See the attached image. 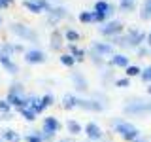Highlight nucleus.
I'll return each instance as SVG.
<instances>
[{
    "label": "nucleus",
    "mask_w": 151,
    "mask_h": 142,
    "mask_svg": "<svg viewBox=\"0 0 151 142\" xmlns=\"http://www.w3.org/2000/svg\"><path fill=\"white\" fill-rule=\"evenodd\" d=\"M6 101L9 102L12 108H28V101H27V91H25V85L21 82H12L8 87V95H6Z\"/></svg>",
    "instance_id": "nucleus-1"
},
{
    "label": "nucleus",
    "mask_w": 151,
    "mask_h": 142,
    "mask_svg": "<svg viewBox=\"0 0 151 142\" xmlns=\"http://www.w3.org/2000/svg\"><path fill=\"white\" fill-rule=\"evenodd\" d=\"M111 129L115 135H119L125 142H130L134 138H138L140 136V129L134 125V123L127 121V120H121V117H117V120H111Z\"/></svg>",
    "instance_id": "nucleus-2"
},
{
    "label": "nucleus",
    "mask_w": 151,
    "mask_h": 142,
    "mask_svg": "<svg viewBox=\"0 0 151 142\" xmlns=\"http://www.w3.org/2000/svg\"><path fill=\"white\" fill-rule=\"evenodd\" d=\"M9 32L15 34L19 40L23 42H30V44H38L40 42V36L32 27L25 25V23H9Z\"/></svg>",
    "instance_id": "nucleus-3"
},
{
    "label": "nucleus",
    "mask_w": 151,
    "mask_h": 142,
    "mask_svg": "<svg viewBox=\"0 0 151 142\" xmlns=\"http://www.w3.org/2000/svg\"><path fill=\"white\" fill-rule=\"evenodd\" d=\"M151 112V101H142V99H129L127 104L123 106V114L125 116H144V114Z\"/></svg>",
    "instance_id": "nucleus-4"
},
{
    "label": "nucleus",
    "mask_w": 151,
    "mask_h": 142,
    "mask_svg": "<svg viewBox=\"0 0 151 142\" xmlns=\"http://www.w3.org/2000/svg\"><path fill=\"white\" fill-rule=\"evenodd\" d=\"M98 32H100L102 36H117V34H121L123 32V23L119 21V19H113V21H106V23H102L100 27H98Z\"/></svg>",
    "instance_id": "nucleus-5"
},
{
    "label": "nucleus",
    "mask_w": 151,
    "mask_h": 142,
    "mask_svg": "<svg viewBox=\"0 0 151 142\" xmlns=\"http://www.w3.org/2000/svg\"><path fill=\"white\" fill-rule=\"evenodd\" d=\"M53 4L49 2V0H25L23 2V8H27L30 13H47L51 9Z\"/></svg>",
    "instance_id": "nucleus-6"
},
{
    "label": "nucleus",
    "mask_w": 151,
    "mask_h": 142,
    "mask_svg": "<svg viewBox=\"0 0 151 142\" xmlns=\"http://www.w3.org/2000/svg\"><path fill=\"white\" fill-rule=\"evenodd\" d=\"M66 17H68V9L64 6H51V9L47 12V25L55 27Z\"/></svg>",
    "instance_id": "nucleus-7"
},
{
    "label": "nucleus",
    "mask_w": 151,
    "mask_h": 142,
    "mask_svg": "<svg viewBox=\"0 0 151 142\" xmlns=\"http://www.w3.org/2000/svg\"><path fill=\"white\" fill-rule=\"evenodd\" d=\"M78 108H81V110H87V112H104L108 108V104H104L100 101H96V99H79L78 101Z\"/></svg>",
    "instance_id": "nucleus-8"
},
{
    "label": "nucleus",
    "mask_w": 151,
    "mask_h": 142,
    "mask_svg": "<svg viewBox=\"0 0 151 142\" xmlns=\"http://www.w3.org/2000/svg\"><path fill=\"white\" fill-rule=\"evenodd\" d=\"M23 59H25V63L28 64H42L47 61V55L45 51L38 49V47H32V49H27L25 53H23Z\"/></svg>",
    "instance_id": "nucleus-9"
},
{
    "label": "nucleus",
    "mask_w": 151,
    "mask_h": 142,
    "mask_svg": "<svg viewBox=\"0 0 151 142\" xmlns=\"http://www.w3.org/2000/svg\"><path fill=\"white\" fill-rule=\"evenodd\" d=\"M125 38H127V47H140L145 42L147 34L138 30V28H130V30L125 34Z\"/></svg>",
    "instance_id": "nucleus-10"
},
{
    "label": "nucleus",
    "mask_w": 151,
    "mask_h": 142,
    "mask_svg": "<svg viewBox=\"0 0 151 142\" xmlns=\"http://www.w3.org/2000/svg\"><path fill=\"white\" fill-rule=\"evenodd\" d=\"M89 51H93V53H96V55H100V57H111L113 53H115L113 44H110V42H98V40H94L93 44H91Z\"/></svg>",
    "instance_id": "nucleus-11"
},
{
    "label": "nucleus",
    "mask_w": 151,
    "mask_h": 142,
    "mask_svg": "<svg viewBox=\"0 0 151 142\" xmlns=\"http://www.w3.org/2000/svg\"><path fill=\"white\" fill-rule=\"evenodd\" d=\"M85 136H87L91 142H98V140H102L104 136H106V133L102 131V127L98 125V123L89 121L87 125H85Z\"/></svg>",
    "instance_id": "nucleus-12"
},
{
    "label": "nucleus",
    "mask_w": 151,
    "mask_h": 142,
    "mask_svg": "<svg viewBox=\"0 0 151 142\" xmlns=\"http://www.w3.org/2000/svg\"><path fill=\"white\" fill-rule=\"evenodd\" d=\"M70 80H72V85L76 87L78 93H87L89 91V82L79 70H72V72H70Z\"/></svg>",
    "instance_id": "nucleus-13"
},
{
    "label": "nucleus",
    "mask_w": 151,
    "mask_h": 142,
    "mask_svg": "<svg viewBox=\"0 0 151 142\" xmlns=\"http://www.w3.org/2000/svg\"><path fill=\"white\" fill-rule=\"evenodd\" d=\"M42 131L47 133V135H51V136H55L57 133L60 131V121H59V117H55V116L44 117V121H42Z\"/></svg>",
    "instance_id": "nucleus-14"
},
{
    "label": "nucleus",
    "mask_w": 151,
    "mask_h": 142,
    "mask_svg": "<svg viewBox=\"0 0 151 142\" xmlns=\"http://www.w3.org/2000/svg\"><path fill=\"white\" fill-rule=\"evenodd\" d=\"M15 53H25V47L21 44H12V42H2L0 44V57H9L12 59Z\"/></svg>",
    "instance_id": "nucleus-15"
},
{
    "label": "nucleus",
    "mask_w": 151,
    "mask_h": 142,
    "mask_svg": "<svg viewBox=\"0 0 151 142\" xmlns=\"http://www.w3.org/2000/svg\"><path fill=\"white\" fill-rule=\"evenodd\" d=\"M0 64H2V68L6 70L8 74H12V76L19 74V64L13 59H9V57H0Z\"/></svg>",
    "instance_id": "nucleus-16"
},
{
    "label": "nucleus",
    "mask_w": 151,
    "mask_h": 142,
    "mask_svg": "<svg viewBox=\"0 0 151 142\" xmlns=\"http://www.w3.org/2000/svg\"><path fill=\"white\" fill-rule=\"evenodd\" d=\"M63 32L60 30H53L51 32V36H49V47L53 51H60L63 49Z\"/></svg>",
    "instance_id": "nucleus-17"
},
{
    "label": "nucleus",
    "mask_w": 151,
    "mask_h": 142,
    "mask_svg": "<svg viewBox=\"0 0 151 142\" xmlns=\"http://www.w3.org/2000/svg\"><path fill=\"white\" fill-rule=\"evenodd\" d=\"M110 63H111V66H117V68H127L130 64V59L125 53H113Z\"/></svg>",
    "instance_id": "nucleus-18"
},
{
    "label": "nucleus",
    "mask_w": 151,
    "mask_h": 142,
    "mask_svg": "<svg viewBox=\"0 0 151 142\" xmlns=\"http://www.w3.org/2000/svg\"><path fill=\"white\" fill-rule=\"evenodd\" d=\"M93 12H102V13H108V15H111L113 12H115V6L110 2H106V0H96L94 2V9Z\"/></svg>",
    "instance_id": "nucleus-19"
},
{
    "label": "nucleus",
    "mask_w": 151,
    "mask_h": 142,
    "mask_svg": "<svg viewBox=\"0 0 151 142\" xmlns=\"http://www.w3.org/2000/svg\"><path fill=\"white\" fill-rule=\"evenodd\" d=\"M78 101L79 97H76L74 93H66L63 97V108L64 110H74V108H78Z\"/></svg>",
    "instance_id": "nucleus-20"
},
{
    "label": "nucleus",
    "mask_w": 151,
    "mask_h": 142,
    "mask_svg": "<svg viewBox=\"0 0 151 142\" xmlns=\"http://www.w3.org/2000/svg\"><path fill=\"white\" fill-rule=\"evenodd\" d=\"M0 138L4 142H21V135L13 129H4V131H0Z\"/></svg>",
    "instance_id": "nucleus-21"
},
{
    "label": "nucleus",
    "mask_w": 151,
    "mask_h": 142,
    "mask_svg": "<svg viewBox=\"0 0 151 142\" xmlns=\"http://www.w3.org/2000/svg\"><path fill=\"white\" fill-rule=\"evenodd\" d=\"M68 53L76 59V63H81V61H85V49L78 47L76 44H68Z\"/></svg>",
    "instance_id": "nucleus-22"
},
{
    "label": "nucleus",
    "mask_w": 151,
    "mask_h": 142,
    "mask_svg": "<svg viewBox=\"0 0 151 142\" xmlns=\"http://www.w3.org/2000/svg\"><path fill=\"white\" fill-rule=\"evenodd\" d=\"M66 129H68V133L72 136H78V135L83 133V125L79 121H76V120H68V121H66Z\"/></svg>",
    "instance_id": "nucleus-23"
},
{
    "label": "nucleus",
    "mask_w": 151,
    "mask_h": 142,
    "mask_svg": "<svg viewBox=\"0 0 151 142\" xmlns=\"http://www.w3.org/2000/svg\"><path fill=\"white\" fill-rule=\"evenodd\" d=\"M140 19L142 21H149L151 19V0H144L140 6Z\"/></svg>",
    "instance_id": "nucleus-24"
},
{
    "label": "nucleus",
    "mask_w": 151,
    "mask_h": 142,
    "mask_svg": "<svg viewBox=\"0 0 151 142\" xmlns=\"http://www.w3.org/2000/svg\"><path fill=\"white\" fill-rule=\"evenodd\" d=\"M119 12L123 13H130V12H134V8H136V0H119Z\"/></svg>",
    "instance_id": "nucleus-25"
},
{
    "label": "nucleus",
    "mask_w": 151,
    "mask_h": 142,
    "mask_svg": "<svg viewBox=\"0 0 151 142\" xmlns=\"http://www.w3.org/2000/svg\"><path fill=\"white\" fill-rule=\"evenodd\" d=\"M63 36L66 38V42H70V44H74V42H78L79 40V32L78 30H74L72 27H68V28H64V32H63Z\"/></svg>",
    "instance_id": "nucleus-26"
},
{
    "label": "nucleus",
    "mask_w": 151,
    "mask_h": 142,
    "mask_svg": "<svg viewBox=\"0 0 151 142\" xmlns=\"http://www.w3.org/2000/svg\"><path fill=\"white\" fill-rule=\"evenodd\" d=\"M40 102H42V106H44V108L53 106V104H55V95H53V93H45V95H42V97H40Z\"/></svg>",
    "instance_id": "nucleus-27"
},
{
    "label": "nucleus",
    "mask_w": 151,
    "mask_h": 142,
    "mask_svg": "<svg viewBox=\"0 0 151 142\" xmlns=\"http://www.w3.org/2000/svg\"><path fill=\"white\" fill-rule=\"evenodd\" d=\"M19 114H21V116L25 117L27 121H36V117H38V114L32 110V108H21V110H19Z\"/></svg>",
    "instance_id": "nucleus-28"
},
{
    "label": "nucleus",
    "mask_w": 151,
    "mask_h": 142,
    "mask_svg": "<svg viewBox=\"0 0 151 142\" xmlns=\"http://www.w3.org/2000/svg\"><path fill=\"white\" fill-rule=\"evenodd\" d=\"M78 19L81 23H94V13L93 12H87V9H83V12H79Z\"/></svg>",
    "instance_id": "nucleus-29"
},
{
    "label": "nucleus",
    "mask_w": 151,
    "mask_h": 142,
    "mask_svg": "<svg viewBox=\"0 0 151 142\" xmlns=\"http://www.w3.org/2000/svg\"><path fill=\"white\" fill-rule=\"evenodd\" d=\"M142 72V68L140 66H136V64H129L125 68V74H127V78H134V76H140Z\"/></svg>",
    "instance_id": "nucleus-30"
},
{
    "label": "nucleus",
    "mask_w": 151,
    "mask_h": 142,
    "mask_svg": "<svg viewBox=\"0 0 151 142\" xmlns=\"http://www.w3.org/2000/svg\"><path fill=\"white\" fill-rule=\"evenodd\" d=\"M59 59H60V63H63L64 66H68V68H72V66L76 64V59H74V57L70 55V53H63V55L59 57Z\"/></svg>",
    "instance_id": "nucleus-31"
},
{
    "label": "nucleus",
    "mask_w": 151,
    "mask_h": 142,
    "mask_svg": "<svg viewBox=\"0 0 151 142\" xmlns=\"http://www.w3.org/2000/svg\"><path fill=\"white\" fill-rule=\"evenodd\" d=\"M140 80L144 83H151V66H145V68L140 72Z\"/></svg>",
    "instance_id": "nucleus-32"
},
{
    "label": "nucleus",
    "mask_w": 151,
    "mask_h": 142,
    "mask_svg": "<svg viewBox=\"0 0 151 142\" xmlns=\"http://www.w3.org/2000/svg\"><path fill=\"white\" fill-rule=\"evenodd\" d=\"M113 85L115 87H130V78H117L113 80Z\"/></svg>",
    "instance_id": "nucleus-33"
},
{
    "label": "nucleus",
    "mask_w": 151,
    "mask_h": 142,
    "mask_svg": "<svg viewBox=\"0 0 151 142\" xmlns=\"http://www.w3.org/2000/svg\"><path fill=\"white\" fill-rule=\"evenodd\" d=\"M89 55H91V61H93V63L96 64L98 68H102V66H104V57L96 55V53H93V51H89Z\"/></svg>",
    "instance_id": "nucleus-34"
},
{
    "label": "nucleus",
    "mask_w": 151,
    "mask_h": 142,
    "mask_svg": "<svg viewBox=\"0 0 151 142\" xmlns=\"http://www.w3.org/2000/svg\"><path fill=\"white\" fill-rule=\"evenodd\" d=\"M9 112H12L9 102L6 101V99H0V116H2V114H9Z\"/></svg>",
    "instance_id": "nucleus-35"
},
{
    "label": "nucleus",
    "mask_w": 151,
    "mask_h": 142,
    "mask_svg": "<svg viewBox=\"0 0 151 142\" xmlns=\"http://www.w3.org/2000/svg\"><path fill=\"white\" fill-rule=\"evenodd\" d=\"M25 142H42V138L38 136L36 131H30L28 135H25Z\"/></svg>",
    "instance_id": "nucleus-36"
},
{
    "label": "nucleus",
    "mask_w": 151,
    "mask_h": 142,
    "mask_svg": "<svg viewBox=\"0 0 151 142\" xmlns=\"http://www.w3.org/2000/svg\"><path fill=\"white\" fill-rule=\"evenodd\" d=\"M93 13H94V23H100V25L106 21L108 17H110L108 13H102V12H93Z\"/></svg>",
    "instance_id": "nucleus-37"
},
{
    "label": "nucleus",
    "mask_w": 151,
    "mask_h": 142,
    "mask_svg": "<svg viewBox=\"0 0 151 142\" xmlns=\"http://www.w3.org/2000/svg\"><path fill=\"white\" fill-rule=\"evenodd\" d=\"M110 80H111V70L108 68V70H104V72H102V83L108 85V83H110Z\"/></svg>",
    "instance_id": "nucleus-38"
},
{
    "label": "nucleus",
    "mask_w": 151,
    "mask_h": 142,
    "mask_svg": "<svg viewBox=\"0 0 151 142\" xmlns=\"http://www.w3.org/2000/svg\"><path fill=\"white\" fill-rule=\"evenodd\" d=\"M136 51H138V57H145V55L149 53V49H147L145 46H140V47H136Z\"/></svg>",
    "instance_id": "nucleus-39"
},
{
    "label": "nucleus",
    "mask_w": 151,
    "mask_h": 142,
    "mask_svg": "<svg viewBox=\"0 0 151 142\" xmlns=\"http://www.w3.org/2000/svg\"><path fill=\"white\" fill-rule=\"evenodd\" d=\"M13 2H15V0H0V4H2V9L8 8V6H12Z\"/></svg>",
    "instance_id": "nucleus-40"
},
{
    "label": "nucleus",
    "mask_w": 151,
    "mask_h": 142,
    "mask_svg": "<svg viewBox=\"0 0 151 142\" xmlns=\"http://www.w3.org/2000/svg\"><path fill=\"white\" fill-rule=\"evenodd\" d=\"M130 142H151V140L147 138V136H142V135H140L138 138H134V140H130Z\"/></svg>",
    "instance_id": "nucleus-41"
},
{
    "label": "nucleus",
    "mask_w": 151,
    "mask_h": 142,
    "mask_svg": "<svg viewBox=\"0 0 151 142\" xmlns=\"http://www.w3.org/2000/svg\"><path fill=\"white\" fill-rule=\"evenodd\" d=\"M145 44H149V46H151V30L147 32V38H145Z\"/></svg>",
    "instance_id": "nucleus-42"
},
{
    "label": "nucleus",
    "mask_w": 151,
    "mask_h": 142,
    "mask_svg": "<svg viewBox=\"0 0 151 142\" xmlns=\"http://www.w3.org/2000/svg\"><path fill=\"white\" fill-rule=\"evenodd\" d=\"M59 142H72V138H63V140H59Z\"/></svg>",
    "instance_id": "nucleus-43"
},
{
    "label": "nucleus",
    "mask_w": 151,
    "mask_h": 142,
    "mask_svg": "<svg viewBox=\"0 0 151 142\" xmlns=\"http://www.w3.org/2000/svg\"><path fill=\"white\" fill-rule=\"evenodd\" d=\"M145 91H147V93L151 95V85H149V87H147V89H145Z\"/></svg>",
    "instance_id": "nucleus-44"
},
{
    "label": "nucleus",
    "mask_w": 151,
    "mask_h": 142,
    "mask_svg": "<svg viewBox=\"0 0 151 142\" xmlns=\"http://www.w3.org/2000/svg\"><path fill=\"white\" fill-rule=\"evenodd\" d=\"M0 9H2V4H0Z\"/></svg>",
    "instance_id": "nucleus-45"
},
{
    "label": "nucleus",
    "mask_w": 151,
    "mask_h": 142,
    "mask_svg": "<svg viewBox=\"0 0 151 142\" xmlns=\"http://www.w3.org/2000/svg\"><path fill=\"white\" fill-rule=\"evenodd\" d=\"M0 142H4V140H2V138H0Z\"/></svg>",
    "instance_id": "nucleus-46"
},
{
    "label": "nucleus",
    "mask_w": 151,
    "mask_h": 142,
    "mask_svg": "<svg viewBox=\"0 0 151 142\" xmlns=\"http://www.w3.org/2000/svg\"><path fill=\"white\" fill-rule=\"evenodd\" d=\"M0 23H2V19H0Z\"/></svg>",
    "instance_id": "nucleus-47"
}]
</instances>
